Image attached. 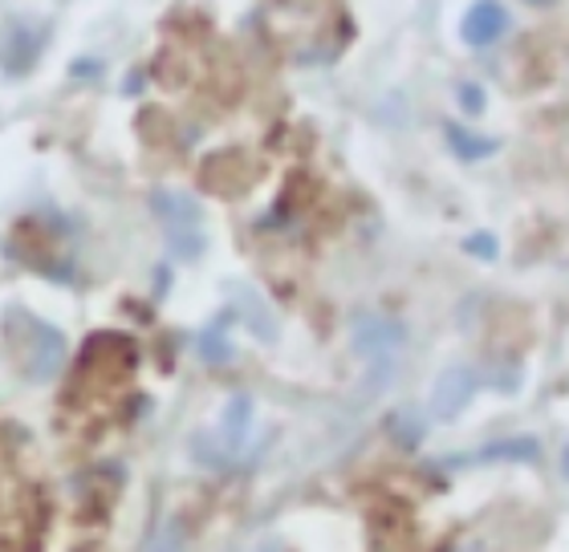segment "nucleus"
Returning a JSON list of instances; mask_svg holds the SVG:
<instances>
[{"label":"nucleus","instance_id":"11","mask_svg":"<svg viewBox=\"0 0 569 552\" xmlns=\"http://www.w3.org/2000/svg\"><path fill=\"white\" fill-rule=\"evenodd\" d=\"M460 94H463V110H480L485 102H480V86H460Z\"/></svg>","mask_w":569,"mask_h":552},{"label":"nucleus","instance_id":"9","mask_svg":"<svg viewBox=\"0 0 569 552\" xmlns=\"http://www.w3.org/2000/svg\"><path fill=\"white\" fill-rule=\"evenodd\" d=\"M151 552H183V544H179V529L176 524H167L163 532H159V541H154Z\"/></svg>","mask_w":569,"mask_h":552},{"label":"nucleus","instance_id":"6","mask_svg":"<svg viewBox=\"0 0 569 552\" xmlns=\"http://www.w3.org/2000/svg\"><path fill=\"white\" fill-rule=\"evenodd\" d=\"M249 414H252V402L249 399H232L228 402V411H224V446L228 451H237L240 439H244V431H249Z\"/></svg>","mask_w":569,"mask_h":552},{"label":"nucleus","instance_id":"4","mask_svg":"<svg viewBox=\"0 0 569 552\" xmlns=\"http://www.w3.org/2000/svg\"><path fill=\"white\" fill-rule=\"evenodd\" d=\"M505 33H509V9H505L500 0H476L472 9L463 12L460 37L472 49L492 46V41H500Z\"/></svg>","mask_w":569,"mask_h":552},{"label":"nucleus","instance_id":"2","mask_svg":"<svg viewBox=\"0 0 569 552\" xmlns=\"http://www.w3.org/2000/svg\"><path fill=\"white\" fill-rule=\"evenodd\" d=\"M49 46V24L33 21V17H21V21H9L4 33H0V70L9 78H24L33 70L41 53Z\"/></svg>","mask_w":569,"mask_h":552},{"label":"nucleus","instance_id":"1","mask_svg":"<svg viewBox=\"0 0 569 552\" xmlns=\"http://www.w3.org/2000/svg\"><path fill=\"white\" fill-rule=\"evenodd\" d=\"M154 215L163 223V235L167 244L176 248L179 257H200L203 252V215H200V203L183 195V191H154L151 200Z\"/></svg>","mask_w":569,"mask_h":552},{"label":"nucleus","instance_id":"10","mask_svg":"<svg viewBox=\"0 0 569 552\" xmlns=\"http://www.w3.org/2000/svg\"><path fill=\"white\" fill-rule=\"evenodd\" d=\"M468 252H476V257H497V240H492V235H472V240H468Z\"/></svg>","mask_w":569,"mask_h":552},{"label":"nucleus","instance_id":"5","mask_svg":"<svg viewBox=\"0 0 569 552\" xmlns=\"http://www.w3.org/2000/svg\"><path fill=\"white\" fill-rule=\"evenodd\" d=\"M468 399H472V374L468 370H448L436 390V414L439 419H451Z\"/></svg>","mask_w":569,"mask_h":552},{"label":"nucleus","instance_id":"7","mask_svg":"<svg viewBox=\"0 0 569 552\" xmlns=\"http://www.w3.org/2000/svg\"><path fill=\"white\" fill-rule=\"evenodd\" d=\"M448 142L456 147V154H460V159H468V163H476L480 154L497 151V142H492V139H476L468 127H448Z\"/></svg>","mask_w":569,"mask_h":552},{"label":"nucleus","instance_id":"3","mask_svg":"<svg viewBox=\"0 0 569 552\" xmlns=\"http://www.w3.org/2000/svg\"><path fill=\"white\" fill-rule=\"evenodd\" d=\"M24 338H29V353H33L29 358V378L33 382H49L61 370V362H66V338L37 318H24Z\"/></svg>","mask_w":569,"mask_h":552},{"label":"nucleus","instance_id":"12","mask_svg":"<svg viewBox=\"0 0 569 552\" xmlns=\"http://www.w3.org/2000/svg\"><path fill=\"white\" fill-rule=\"evenodd\" d=\"M264 552H273V549H264Z\"/></svg>","mask_w":569,"mask_h":552},{"label":"nucleus","instance_id":"8","mask_svg":"<svg viewBox=\"0 0 569 552\" xmlns=\"http://www.w3.org/2000/svg\"><path fill=\"white\" fill-rule=\"evenodd\" d=\"M200 350H203V358H208V362H228V358H232V341L220 338V321L200 333Z\"/></svg>","mask_w":569,"mask_h":552}]
</instances>
